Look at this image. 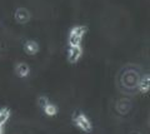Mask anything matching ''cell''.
<instances>
[{
    "instance_id": "277c9868",
    "label": "cell",
    "mask_w": 150,
    "mask_h": 134,
    "mask_svg": "<svg viewBox=\"0 0 150 134\" xmlns=\"http://www.w3.org/2000/svg\"><path fill=\"white\" fill-rule=\"evenodd\" d=\"M30 19V13L24 8H19L15 11V20L20 24H25Z\"/></svg>"
},
{
    "instance_id": "9c48e42d",
    "label": "cell",
    "mask_w": 150,
    "mask_h": 134,
    "mask_svg": "<svg viewBox=\"0 0 150 134\" xmlns=\"http://www.w3.org/2000/svg\"><path fill=\"white\" fill-rule=\"evenodd\" d=\"M9 115H10L9 109H1V110H0V125H3V124L8 121Z\"/></svg>"
},
{
    "instance_id": "30bf717a",
    "label": "cell",
    "mask_w": 150,
    "mask_h": 134,
    "mask_svg": "<svg viewBox=\"0 0 150 134\" xmlns=\"http://www.w3.org/2000/svg\"><path fill=\"white\" fill-rule=\"evenodd\" d=\"M49 103V100H48V98H46V96H40L39 98V100H38V104H39V107L40 108H45V105Z\"/></svg>"
},
{
    "instance_id": "7c38bea8",
    "label": "cell",
    "mask_w": 150,
    "mask_h": 134,
    "mask_svg": "<svg viewBox=\"0 0 150 134\" xmlns=\"http://www.w3.org/2000/svg\"><path fill=\"white\" fill-rule=\"evenodd\" d=\"M0 134H1V125H0Z\"/></svg>"
},
{
    "instance_id": "ba28073f",
    "label": "cell",
    "mask_w": 150,
    "mask_h": 134,
    "mask_svg": "<svg viewBox=\"0 0 150 134\" xmlns=\"http://www.w3.org/2000/svg\"><path fill=\"white\" fill-rule=\"evenodd\" d=\"M45 113L48 114V115H55L56 113H58V107H56L55 104H51V103H48L45 105Z\"/></svg>"
},
{
    "instance_id": "8992f818",
    "label": "cell",
    "mask_w": 150,
    "mask_h": 134,
    "mask_svg": "<svg viewBox=\"0 0 150 134\" xmlns=\"http://www.w3.org/2000/svg\"><path fill=\"white\" fill-rule=\"evenodd\" d=\"M16 72L20 77H26L29 74V65L25 63H19L16 67Z\"/></svg>"
},
{
    "instance_id": "7a4b0ae2",
    "label": "cell",
    "mask_w": 150,
    "mask_h": 134,
    "mask_svg": "<svg viewBox=\"0 0 150 134\" xmlns=\"http://www.w3.org/2000/svg\"><path fill=\"white\" fill-rule=\"evenodd\" d=\"M74 121H75V124H76L81 130H84V132L91 130V123L84 114H80V113L74 114Z\"/></svg>"
},
{
    "instance_id": "8fae6325",
    "label": "cell",
    "mask_w": 150,
    "mask_h": 134,
    "mask_svg": "<svg viewBox=\"0 0 150 134\" xmlns=\"http://www.w3.org/2000/svg\"><path fill=\"white\" fill-rule=\"evenodd\" d=\"M131 134H140V133H138V132H133V133H131Z\"/></svg>"
},
{
    "instance_id": "3957f363",
    "label": "cell",
    "mask_w": 150,
    "mask_h": 134,
    "mask_svg": "<svg viewBox=\"0 0 150 134\" xmlns=\"http://www.w3.org/2000/svg\"><path fill=\"white\" fill-rule=\"evenodd\" d=\"M81 53H83V50L80 48V45H71L70 49H69V53H68L69 62L70 63H76L79 60V58L81 57Z\"/></svg>"
},
{
    "instance_id": "52a82bcc",
    "label": "cell",
    "mask_w": 150,
    "mask_h": 134,
    "mask_svg": "<svg viewBox=\"0 0 150 134\" xmlns=\"http://www.w3.org/2000/svg\"><path fill=\"white\" fill-rule=\"evenodd\" d=\"M149 88H150V79H149V77H144L142 80H140V84H139V89L140 91H143V93H146V91L149 90Z\"/></svg>"
},
{
    "instance_id": "5b68a950",
    "label": "cell",
    "mask_w": 150,
    "mask_h": 134,
    "mask_svg": "<svg viewBox=\"0 0 150 134\" xmlns=\"http://www.w3.org/2000/svg\"><path fill=\"white\" fill-rule=\"evenodd\" d=\"M39 50V45H38L36 41L34 40H29L25 43V52L28 54H35Z\"/></svg>"
},
{
    "instance_id": "6da1fadb",
    "label": "cell",
    "mask_w": 150,
    "mask_h": 134,
    "mask_svg": "<svg viewBox=\"0 0 150 134\" xmlns=\"http://www.w3.org/2000/svg\"><path fill=\"white\" fill-rule=\"evenodd\" d=\"M86 28L85 26H75L71 29L69 34V43L70 45H80V41L83 35L85 34Z\"/></svg>"
}]
</instances>
